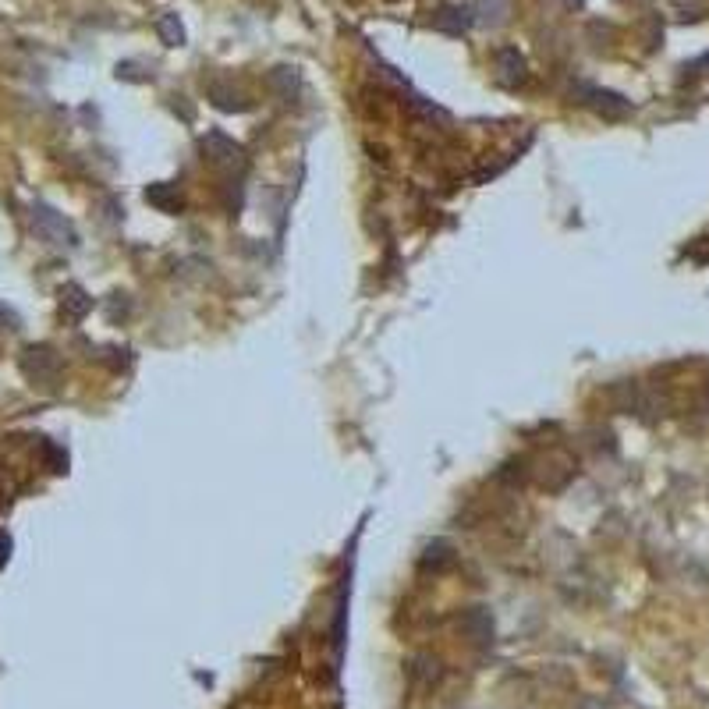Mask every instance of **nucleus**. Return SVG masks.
Listing matches in <instances>:
<instances>
[{
    "mask_svg": "<svg viewBox=\"0 0 709 709\" xmlns=\"http://www.w3.org/2000/svg\"><path fill=\"white\" fill-rule=\"evenodd\" d=\"M8 554H11V539H8V536H0V568H4Z\"/></svg>",
    "mask_w": 709,
    "mask_h": 709,
    "instance_id": "f03ea898",
    "label": "nucleus"
},
{
    "mask_svg": "<svg viewBox=\"0 0 709 709\" xmlns=\"http://www.w3.org/2000/svg\"><path fill=\"white\" fill-rule=\"evenodd\" d=\"M64 305H68L71 309V320H78V316H82V312H89V298L82 295V288H64Z\"/></svg>",
    "mask_w": 709,
    "mask_h": 709,
    "instance_id": "f257e3e1",
    "label": "nucleus"
},
{
    "mask_svg": "<svg viewBox=\"0 0 709 709\" xmlns=\"http://www.w3.org/2000/svg\"><path fill=\"white\" fill-rule=\"evenodd\" d=\"M706 401H709V390H706Z\"/></svg>",
    "mask_w": 709,
    "mask_h": 709,
    "instance_id": "7ed1b4c3",
    "label": "nucleus"
}]
</instances>
